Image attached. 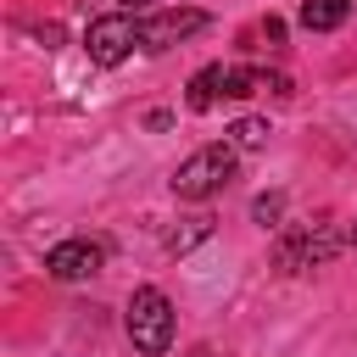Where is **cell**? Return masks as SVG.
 Returning <instances> with one entry per match:
<instances>
[{
    "label": "cell",
    "mask_w": 357,
    "mask_h": 357,
    "mask_svg": "<svg viewBox=\"0 0 357 357\" xmlns=\"http://www.w3.org/2000/svg\"><path fill=\"white\" fill-rule=\"evenodd\" d=\"M223 78H229V67H201V73L190 78L184 106H190V112H212V106L223 100Z\"/></svg>",
    "instance_id": "8"
},
{
    "label": "cell",
    "mask_w": 357,
    "mask_h": 357,
    "mask_svg": "<svg viewBox=\"0 0 357 357\" xmlns=\"http://www.w3.org/2000/svg\"><path fill=\"white\" fill-rule=\"evenodd\" d=\"M206 234H212V218H206V212H201V218H184V229H173V234H167V257H184V251H190V245H201Z\"/></svg>",
    "instance_id": "10"
},
{
    "label": "cell",
    "mask_w": 357,
    "mask_h": 357,
    "mask_svg": "<svg viewBox=\"0 0 357 357\" xmlns=\"http://www.w3.org/2000/svg\"><path fill=\"white\" fill-rule=\"evenodd\" d=\"M262 39H268V50H279V45H284V22L268 17V22H262Z\"/></svg>",
    "instance_id": "13"
},
{
    "label": "cell",
    "mask_w": 357,
    "mask_h": 357,
    "mask_svg": "<svg viewBox=\"0 0 357 357\" xmlns=\"http://www.w3.org/2000/svg\"><path fill=\"white\" fill-rule=\"evenodd\" d=\"M346 17H351V0H301V11H296V22L307 33H335Z\"/></svg>",
    "instance_id": "7"
},
{
    "label": "cell",
    "mask_w": 357,
    "mask_h": 357,
    "mask_svg": "<svg viewBox=\"0 0 357 357\" xmlns=\"http://www.w3.org/2000/svg\"><path fill=\"white\" fill-rule=\"evenodd\" d=\"M251 218H257L262 229H273V223L284 218V195H279V190H268V195H257V201H251Z\"/></svg>",
    "instance_id": "12"
},
{
    "label": "cell",
    "mask_w": 357,
    "mask_h": 357,
    "mask_svg": "<svg viewBox=\"0 0 357 357\" xmlns=\"http://www.w3.org/2000/svg\"><path fill=\"white\" fill-rule=\"evenodd\" d=\"M190 357H212V351H206V346H195V351H190Z\"/></svg>",
    "instance_id": "15"
},
{
    "label": "cell",
    "mask_w": 357,
    "mask_h": 357,
    "mask_svg": "<svg viewBox=\"0 0 357 357\" xmlns=\"http://www.w3.org/2000/svg\"><path fill=\"white\" fill-rule=\"evenodd\" d=\"M123 329H128L134 351H145V357H162V351L173 346V301H167L156 284H139V290L128 296Z\"/></svg>",
    "instance_id": "2"
},
{
    "label": "cell",
    "mask_w": 357,
    "mask_h": 357,
    "mask_svg": "<svg viewBox=\"0 0 357 357\" xmlns=\"http://www.w3.org/2000/svg\"><path fill=\"white\" fill-rule=\"evenodd\" d=\"M123 6H128V11H139V6H151V0H123Z\"/></svg>",
    "instance_id": "14"
},
{
    "label": "cell",
    "mask_w": 357,
    "mask_h": 357,
    "mask_svg": "<svg viewBox=\"0 0 357 357\" xmlns=\"http://www.w3.org/2000/svg\"><path fill=\"white\" fill-rule=\"evenodd\" d=\"M268 134H273V128H268V117H240V123H229V134H223V139H229L234 151H262V145H268Z\"/></svg>",
    "instance_id": "9"
},
{
    "label": "cell",
    "mask_w": 357,
    "mask_h": 357,
    "mask_svg": "<svg viewBox=\"0 0 357 357\" xmlns=\"http://www.w3.org/2000/svg\"><path fill=\"white\" fill-rule=\"evenodd\" d=\"M134 45H139V22H134L128 11L95 17V22H89V33H84V50H89V61H95V67H123V61L134 56Z\"/></svg>",
    "instance_id": "3"
},
{
    "label": "cell",
    "mask_w": 357,
    "mask_h": 357,
    "mask_svg": "<svg viewBox=\"0 0 357 357\" xmlns=\"http://www.w3.org/2000/svg\"><path fill=\"white\" fill-rule=\"evenodd\" d=\"M234 156H240V151H234L229 139L190 151V156L173 167V195H178V201H212V195L234 178Z\"/></svg>",
    "instance_id": "1"
},
{
    "label": "cell",
    "mask_w": 357,
    "mask_h": 357,
    "mask_svg": "<svg viewBox=\"0 0 357 357\" xmlns=\"http://www.w3.org/2000/svg\"><path fill=\"white\" fill-rule=\"evenodd\" d=\"M45 273L50 279H89V273H100V245L95 240H61L45 251Z\"/></svg>",
    "instance_id": "6"
},
{
    "label": "cell",
    "mask_w": 357,
    "mask_h": 357,
    "mask_svg": "<svg viewBox=\"0 0 357 357\" xmlns=\"http://www.w3.org/2000/svg\"><path fill=\"white\" fill-rule=\"evenodd\" d=\"M351 240H357V223H351Z\"/></svg>",
    "instance_id": "16"
},
{
    "label": "cell",
    "mask_w": 357,
    "mask_h": 357,
    "mask_svg": "<svg viewBox=\"0 0 357 357\" xmlns=\"http://www.w3.org/2000/svg\"><path fill=\"white\" fill-rule=\"evenodd\" d=\"M206 28V11H156V17H145L139 22V50H173L178 39H190V33H201Z\"/></svg>",
    "instance_id": "4"
},
{
    "label": "cell",
    "mask_w": 357,
    "mask_h": 357,
    "mask_svg": "<svg viewBox=\"0 0 357 357\" xmlns=\"http://www.w3.org/2000/svg\"><path fill=\"white\" fill-rule=\"evenodd\" d=\"M335 229H301V234H290L284 245H279V268H290V273H307V268H324L329 257H335Z\"/></svg>",
    "instance_id": "5"
},
{
    "label": "cell",
    "mask_w": 357,
    "mask_h": 357,
    "mask_svg": "<svg viewBox=\"0 0 357 357\" xmlns=\"http://www.w3.org/2000/svg\"><path fill=\"white\" fill-rule=\"evenodd\" d=\"M257 89H262V67H229L223 100H245V95H257Z\"/></svg>",
    "instance_id": "11"
}]
</instances>
